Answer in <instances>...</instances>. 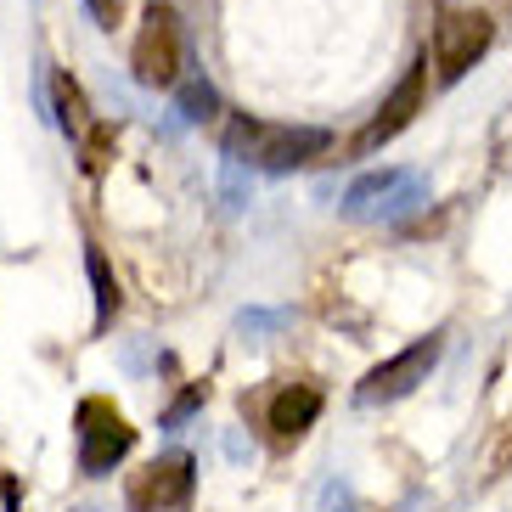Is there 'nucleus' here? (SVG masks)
Returning <instances> with one entry per match:
<instances>
[{
    "mask_svg": "<svg viewBox=\"0 0 512 512\" xmlns=\"http://www.w3.org/2000/svg\"><path fill=\"white\" fill-rule=\"evenodd\" d=\"M181 113L186 119H214L220 113V96H214L209 79H186L181 85Z\"/></svg>",
    "mask_w": 512,
    "mask_h": 512,
    "instance_id": "f8f14e48",
    "label": "nucleus"
},
{
    "mask_svg": "<svg viewBox=\"0 0 512 512\" xmlns=\"http://www.w3.org/2000/svg\"><path fill=\"white\" fill-rule=\"evenodd\" d=\"M226 147H231V158H242V164L271 169V175H287V169L310 164L316 152H327V130H316V124L231 119L226 124Z\"/></svg>",
    "mask_w": 512,
    "mask_h": 512,
    "instance_id": "f257e3e1",
    "label": "nucleus"
},
{
    "mask_svg": "<svg viewBox=\"0 0 512 512\" xmlns=\"http://www.w3.org/2000/svg\"><path fill=\"white\" fill-rule=\"evenodd\" d=\"M422 197L417 175H400V169H383V175H366V181L349 186V214H400Z\"/></svg>",
    "mask_w": 512,
    "mask_h": 512,
    "instance_id": "0eeeda50",
    "label": "nucleus"
},
{
    "mask_svg": "<svg viewBox=\"0 0 512 512\" xmlns=\"http://www.w3.org/2000/svg\"><path fill=\"white\" fill-rule=\"evenodd\" d=\"M57 107H62V130L68 136H91V113H85V96H79V85L74 79H57Z\"/></svg>",
    "mask_w": 512,
    "mask_h": 512,
    "instance_id": "9b49d317",
    "label": "nucleus"
},
{
    "mask_svg": "<svg viewBox=\"0 0 512 512\" xmlns=\"http://www.w3.org/2000/svg\"><path fill=\"white\" fill-rule=\"evenodd\" d=\"M316 417H321V394L310 389V383H287L271 400V434L276 439H299Z\"/></svg>",
    "mask_w": 512,
    "mask_h": 512,
    "instance_id": "1a4fd4ad",
    "label": "nucleus"
},
{
    "mask_svg": "<svg viewBox=\"0 0 512 512\" xmlns=\"http://www.w3.org/2000/svg\"><path fill=\"white\" fill-rule=\"evenodd\" d=\"M439 338H422V344H411V349H400L394 361H383V366H372V372L361 377V389H355V400L361 406H383V400H400V394H411L417 383H428V372L439 366Z\"/></svg>",
    "mask_w": 512,
    "mask_h": 512,
    "instance_id": "39448f33",
    "label": "nucleus"
},
{
    "mask_svg": "<svg viewBox=\"0 0 512 512\" xmlns=\"http://www.w3.org/2000/svg\"><path fill=\"white\" fill-rule=\"evenodd\" d=\"M490 40H496L490 12H479V6H439V23H434V68H439V79H445V85L462 79L467 68L490 51Z\"/></svg>",
    "mask_w": 512,
    "mask_h": 512,
    "instance_id": "7ed1b4c3",
    "label": "nucleus"
},
{
    "mask_svg": "<svg viewBox=\"0 0 512 512\" xmlns=\"http://www.w3.org/2000/svg\"><path fill=\"white\" fill-rule=\"evenodd\" d=\"M91 12H96V23H102V29H113V23H119V12H124V0H91Z\"/></svg>",
    "mask_w": 512,
    "mask_h": 512,
    "instance_id": "ddd939ff",
    "label": "nucleus"
},
{
    "mask_svg": "<svg viewBox=\"0 0 512 512\" xmlns=\"http://www.w3.org/2000/svg\"><path fill=\"white\" fill-rule=\"evenodd\" d=\"M130 68H136V79L152 85V91H164V85L181 79V68H186V29H181V17L169 12V6H152V12L141 17Z\"/></svg>",
    "mask_w": 512,
    "mask_h": 512,
    "instance_id": "20e7f679",
    "label": "nucleus"
},
{
    "mask_svg": "<svg viewBox=\"0 0 512 512\" xmlns=\"http://www.w3.org/2000/svg\"><path fill=\"white\" fill-rule=\"evenodd\" d=\"M74 422H79V473H85V479H107V473L130 456V445H136V428H130L124 411L113 406V400H102V394L79 400Z\"/></svg>",
    "mask_w": 512,
    "mask_h": 512,
    "instance_id": "f03ea898",
    "label": "nucleus"
},
{
    "mask_svg": "<svg viewBox=\"0 0 512 512\" xmlns=\"http://www.w3.org/2000/svg\"><path fill=\"white\" fill-rule=\"evenodd\" d=\"M422 74H428V62H417L400 85H394V96L383 107H377V119L366 124V136H361V152L383 147V141H394L400 130H406L411 119H417V107H422Z\"/></svg>",
    "mask_w": 512,
    "mask_h": 512,
    "instance_id": "6e6552de",
    "label": "nucleus"
},
{
    "mask_svg": "<svg viewBox=\"0 0 512 512\" xmlns=\"http://www.w3.org/2000/svg\"><path fill=\"white\" fill-rule=\"evenodd\" d=\"M192 456L175 451V456H158V462H147L130 479V507L136 512H175L192 501Z\"/></svg>",
    "mask_w": 512,
    "mask_h": 512,
    "instance_id": "423d86ee",
    "label": "nucleus"
},
{
    "mask_svg": "<svg viewBox=\"0 0 512 512\" xmlns=\"http://www.w3.org/2000/svg\"><path fill=\"white\" fill-rule=\"evenodd\" d=\"M85 271H91V287H96V327H107V321H113V310H119V282H113V271H107L102 248H91V254H85Z\"/></svg>",
    "mask_w": 512,
    "mask_h": 512,
    "instance_id": "9d476101",
    "label": "nucleus"
}]
</instances>
